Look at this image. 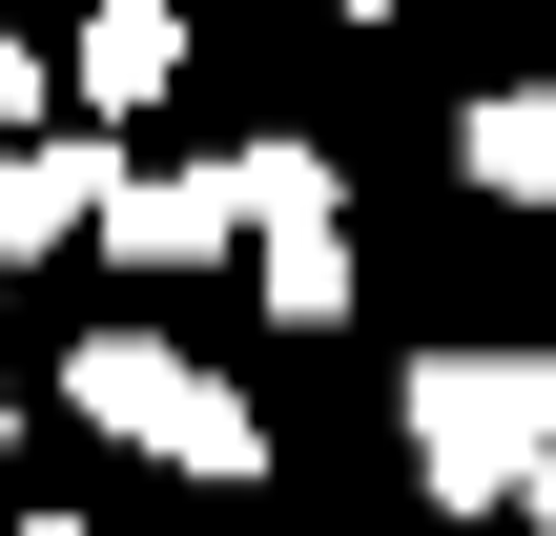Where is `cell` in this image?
<instances>
[{"instance_id":"8fae6325","label":"cell","mask_w":556,"mask_h":536,"mask_svg":"<svg viewBox=\"0 0 556 536\" xmlns=\"http://www.w3.org/2000/svg\"><path fill=\"white\" fill-rule=\"evenodd\" d=\"M0 434H21V392H0Z\"/></svg>"},{"instance_id":"9c48e42d","label":"cell","mask_w":556,"mask_h":536,"mask_svg":"<svg viewBox=\"0 0 556 536\" xmlns=\"http://www.w3.org/2000/svg\"><path fill=\"white\" fill-rule=\"evenodd\" d=\"M516 516H536V536H556V454H536V496H516Z\"/></svg>"},{"instance_id":"3957f363","label":"cell","mask_w":556,"mask_h":536,"mask_svg":"<svg viewBox=\"0 0 556 536\" xmlns=\"http://www.w3.org/2000/svg\"><path fill=\"white\" fill-rule=\"evenodd\" d=\"M248 269L289 331H351V165L330 145H248Z\"/></svg>"},{"instance_id":"52a82bcc","label":"cell","mask_w":556,"mask_h":536,"mask_svg":"<svg viewBox=\"0 0 556 536\" xmlns=\"http://www.w3.org/2000/svg\"><path fill=\"white\" fill-rule=\"evenodd\" d=\"M454 165H475L495 207H556V83H495V103L454 124Z\"/></svg>"},{"instance_id":"ba28073f","label":"cell","mask_w":556,"mask_h":536,"mask_svg":"<svg viewBox=\"0 0 556 536\" xmlns=\"http://www.w3.org/2000/svg\"><path fill=\"white\" fill-rule=\"evenodd\" d=\"M0 124H41V62H21V21H0Z\"/></svg>"},{"instance_id":"5b68a950","label":"cell","mask_w":556,"mask_h":536,"mask_svg":"<svg viewBox=\"0 0 556 536\" xmlns=\"http://www.w3.org/2000/svg\"><path fill=\"white\" fill-rule=\"evenodd\" d=\"M103 207H124V165H103V145H62V124H0V269H41V248H103Z\"/></svg>"},{"instance_id":"6da1fadb","label":"cell","mask_w":556,"mask_h":536,"mask_svg":"<svg viewBox=\"0 0 556 536\" xmlns=\"http://www.w3.org/2000/svg\"><path fill=\"white\" fill-rule=\"evenodd\" d=\"M392 434H413V496L433 516H516L556 454V351H413V392H392Z\"/></svg>"},{"instance_id":"30bf717a","label":"cell","mask_w":556,"mask_h":536,"mask_svg":"<svg viewBox=\"0 0 556 536\" xmlns=\"http://www.w3.org/2000/svg\"><path fill=\"white\" fill-rule=\"evenodd\" d=\"M21 536H103V516H21Z\"/></svg>"},{"instance_id":"7a4b0ae2","label":"cell","mask_w":556,"mask_h":536,"mask_svg":"<svg viewBox=\"0 0 556 536\" xmlns=\"http://www.w3.org/2000/svg\"><path fill=\"white\" fill-rule=\"evenodd\" d=\"M62 392H83V434L165 454V475H206V496H248V475H268V413H248L206 351H165V331H83V351H62Z\"/></svg>"},{"instance_id":"277c9868","label":"cell","mask_w":556,"mask_h":536,"mask_svg":"<svg viewBox=\"0 0 556 536\" xmlns=\"http://www.w3.org/2000/svg\"><path fill=\"white\" fill-rule=\"evenodd\" d=\"M103 248H124V269H227V248H248V145H227V165H124Z\"/></svg>"},{"instance_id":"7c38bea8","label":"cell","mask_w":556,"mask_h":536,"mask_svg":"<svg viewBox=\"0 0 556 536\" xmlns=\"http://www.w3.org/2000/svg\"><path fill=\"white\" fill-rule=\"evenodd\" d=\"M371 21H392V0H371Z\"/></svg>"},{"instance_id":"8992f818","label":"cell","mask_w":556,"mask_h":536,"mask_svg":"<svg viewBox=\"0 0 556 536\" xmlns=\"http://www.w3.org/2000/svg\"><path fill=\"white\" fill-rule=\"evenodd\" d=\"M62 83H83V103H165V83H186V0H103V21L62 41Z\"/></svg>"}]
</instances>
